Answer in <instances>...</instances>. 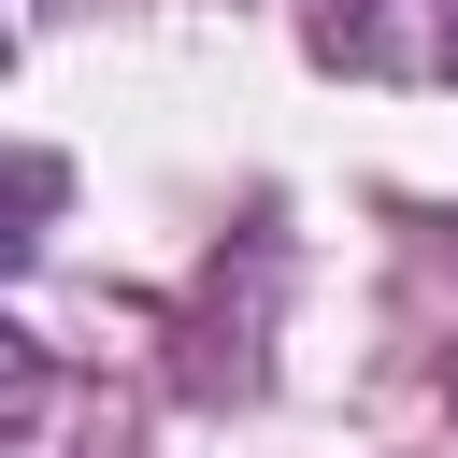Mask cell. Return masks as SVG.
<instances>
[{
  "label": "cell",
  "mask_w": 458,
  "mask_h": 458,
  "mask_svg": "<svg viewBox=\"0 0 458 458\" xmlns=\"http://www.w3.org/2000/svg\"><path fill=\"white\" fill-rule=\"evenodd\" d=\"M301 43L372 86H458V0H301Z\"/></svg>",
  "instance_id": "6da1fadb"
}]
</instances>
